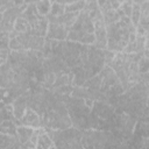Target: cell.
Here are the masks:
<instances>
[{"label": "cell", "mask_w": 149, "mask_h": 149, "mask_svg": "<svg viewBox=\"0 0 149 149\" xmlns=\"http://www.w3.org/2000/svg\"><path fill=\"white\" fill-rule=\"evenodd\" d=\"M22 126L26 127H30L33 129L35 128H40L41 126V121H40V116L37 115V113L35 111H33L31 108H27L24 114L22 115V118L20 119Z\"/></svg>", "instance_id": "obj_1"}, {"label": "cell", "mask_w": 149, "mask_h": 149, "mask_svg": "<svg viewBox=\"0 0 149 149\" xmlns=\"http://www.w3.org/2000/svg\"><path fill=\"white\" fill-rule=\"evenodd\" d=\"M54 146L50 136L45 133L41 134L37 139V142H36V146H35V149H50L51 147Z\"/></svg>", "instance_id": "obj_2"}, {"label": "cell", "mask_w": 149, "mask_h": 149, "mask_svg": "<svg viewBox=\"0 0 149 149\" xmlns=\"http://www.w3.org/2000/svg\"><path fill=\"white\" fill-rule=\"evenodd\" d=\"M33 132H34L33 128L26 127V126H21V127H19V128H16V134H17L19 140H20V142H21L22 144H24L26 142L29 141V139H30Z\"/></svg>", "instance_id": "obj_3"}, {"label": "cell", "mask_w": 149, "mask_h": 149, "mask_svg": "<svg viewBox=\"0 0 149 149\" xmlns=\"http://www.w3.org/2000/svg\"><path fill=\"white\" fill-rule=\"evenodd\" d=\"M13 28H14V31L16 34H24L30 28V26H29L28 21L24 17H17L15 20V22H14Z\"/></svg>", "instance_id": "obj_4"}, {"label": "cell", "mask_w": 149, "mask_h": 149, "mask_svg": "<svg viewBox=\"0 0 149 149\" xmlns=\"http://www.w3.org/2000/svg\"><path fill=\"white\" fill-rule=\"evenodd\" d=\"M86 2L76 1V2H65V12L66 13H80L83 12Z\"/></svg>", "instance_id": "obj_5"}, {"label": "cell", "mask_w": 149, "mask_h": 149, "mask_svg": "<svg viewBox=\"0 0 149 149\" xmlns=\"http://www.w3.org/2000/svg\"><path fill=\"white\" fill-rule=\"evenodd\" d=\"M50 15L52 17H59L65 13V3L64 2H51Z\"/></svg>", "instance_id": "obj_6"}, {"label": "cell", "mask_w": 149, "mask_h": 149, "mask_svg": "<svg viewBox=\"0 0 149 149\" xmlns=\"http://www.w3.org/2000/svg\"><path fill=\"white\" fill-rule=\"evenodd\" d=\"M50 7H51V2L50 1H38V2L35 3L36 13L42 17L45 16L50 12Z\"/></svg>", "instance_id": "obj_7"}, {"label": "cell", "mask_w": 149, "mask_h": 149, "mask_svg": "<svg viewBox=\"0 0 149 149\" xmlns=\"http://www.w3.org/2000/svg\"><path fill=\"white\" fill-rule=\"evenodd\" d=\"M26 105H24V102L20 99V100H16L15 101V104L13 105V113H14V115L16 116V118H19V119H21L22 118V115L24 114V112H26Z\"/></svg>", "instance_id": "obj_8"}, {"label": "cell", "mask_w": 149, "mask_h": 149, "mask_svg": "<svg viewBox=\"0 0 149 149\" xmlns=\"http://www.w3.org/2000/svg\"><path fill=\"white\" fill-rule=\"evenodd\" d=\"M9 48L10 49H14V50H20V49H23V45L17 41V38L15 37V38H12V40H9Z\"/></svg>", "instance_id": "obj_9"}, {"label": "cell", "mask_w": 149, "mask_h": 149, "mask_svg": "<svg viewBox=\"0 0 149 149\" xmlns=\"http://www.w3.org/2000/svg\"><path fill=\"white\" fill-rule=\"evenodd\" d=\"M6 59H7V52L0 50V65L3 64V63L6 62Z\"/></svg>", "instance_id": "obj_10"}, {"label": "cell", "mask_w": 149, "mask_h": 149, "mask_svg": "<svg viewBox=\"0 0 149 149\" xmlns=\"http://www.w3.org/2000/svg\"><path fill=\"white\" fill-rule=\"evenodd\" d=\"M50 149H56V148H55V146H52V147H51Z\"/></svg>", "instance_id": "obj_11"}]
</instances>
